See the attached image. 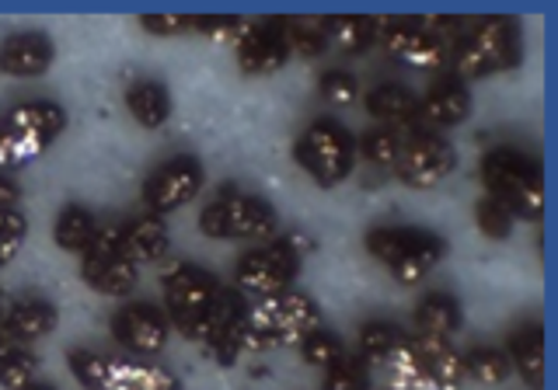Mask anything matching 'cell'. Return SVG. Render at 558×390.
<instances>
[{
  "mask_svg": "<svg viewBox=\"0 0 558 390\" xmlns=\"http://www.w3.org/2000/svg\"><path fill=\"white\" fill-rule=\"evenodd\" d=\"M314 252V241L296 234H279L266 247H255V252H244L238 258L234 269V290L248 300H272L279 293L293 290V279L301 276L304 255Z\"/></svg>",
  "mask_w": 558,
  "mask_h": 390,
  "instance_id": "obj_1",
  "label": "cell"
},
{
  "mask_svg": "<svg viewBox=\"0 0 558 390\" xmlns=\"http://www.w3.org/2000/svg\"><path fill=\"white\" fill-rule=\"evenodd\" d=\"M482 185L488 199L510 209L513 220L541 223L545 217V179L523 150L496 147L482 161Z\"/></svg>",
  "mask_w": 558,
  "mask_h": 390,
  "instance_id": "obj_2",
  "label": "cell"
},
{
  "mask_svg": "<svg viewBox=\"0 0 558 390\" xmlns=\"http://www.w3.org/2000/svg\"><path fill=\"white\" fill-rule=\"evenodd\" d=\"M450 60H453V70H458L453 77L464 84L517 70L523 60L520 28L510 17H482V22H475L461 35V42L453 46Z\"/></svg>",
  "mask_w": 558,
  "mask_h": 390,
  "instance_id": "obj_3",
  "label": "cell"
},
{
  "mask_svg": "<svg viewBox=\"0 0 558 390\" xmlns=\"http://www.w3.org/2000/svg\"><path fill=\"white\" fill-rule=\"evenodd\" d=\"M366 252H371L384 269H388L401 287L423 282L447 255V241L433 230L418 227H374L366 234Z\"/></svg>",
  "mask_w": 558,
  "mask_h": 390,
  "instance_id": "obj_4",
  "label": "cell"
},
{
  "mask_svg": "<svg viewBox=\"0 0 558 390\" xmlns=\"http://www.w3.org/2000/svg\"><path fill=\"white\" fill-rule=\"evenodd\" d=\"M293 157L318 188H336L356 168V136L336 119H314L296 136Z\"/></svg>",
  "mask_w": 558,
  "mask_h": 390,
  "instance_id": "obj_5",
  "label": "cell"
},
{
  "mask_svg": "<svg viewBox=\"0 0 558 390\" xmlns=\"http://www.w3.org/2000/svg\"><path fill=\"white\" fill-rule=\"evenodd\" d=\"M199 230L214 241H272L279 237L276 209L252 192H220L199 212Z\"/></svg>",
  "mask_w": 558,
  "mask_h": 390,
  "instance_id": "obj_6",
  "label": "cell"
},
{
  "mask_svg": "<svg viewBox=\"0 0 558 390\" xmlns=\"http://www.w3.org/2000/svg\"><path fill=\"white\" fill-rule=\"evenodd\" d=\"M70 374L84 390H182V380L165 366L116 359L92 349H70Z\"/></svg>",
  "mask_w": 558,
  "mask_h": 390,
  "instance_id": "obj_7",
  "label": "cell"
},
{
  "mask_svg": "<svg viewBox=\"0 0 558 390\" xmlns=\"http://www.w3.org/2000/svg\"><path fill=\"white\" fill-rule=\"evenodd\" d=\"M453 168H458V150L447 136L429 133V130H415L401 139V154L395 161V179L405 188H436L444 185Z\"/></svg>",
  "mask_w": 558,
  "mask_h": 390,
  "instance_id": "obj_8",
  "label": "cell"
},
{
  "mask_svg": "<svg viewBox=\"0 0 558 390\" xmlns=\"http://www.w3.org/2000/svg\"><path fill=\"white\" fill-rule=\"evenodd\" d=\"M248 325L279 345H296L307 331L322 328V310L307 293L287 290L272 300H255L248 304Z\"/></svg>",
  "mask_w": 558,
  "mask_h": 390,
  "instance_id": "obj_9",
  "label": "cell"
},
{
  "mask_svg": "<svg viewBox=\"0 0 558 390\" xmlns=\"http://www.w3.org/2000/svg\"><path fill=\"white\" fill-rule=\"evenodd\" d=\"M206 185V171L199 164V157L192 154H179L168 157L165 164H157L154 174L144 185V206L154 217H168V212H179L182 206H189Z\"/></svg>",
  "mask_w": 558,
  "mask_h": 390,
  "instance_id": "obj_10",
  "label": "cell"
},
{
  "mask_svg": "<svg viewBox=\"0 0 558 390\" xmlns=\"http://www.w3.org/2000/svg\"><path fill=\"white\" fill-rule=\"evenodd\" d=\"M220 279L214 272L199 269L192 261H174L161 276V296H165V317L179 321V317L203 314L217 304L220 296Z\"/></svg>",
  "mask_w": 558,
  "mask_h": 390,
  "instance_id": "obj_11",
  "label": "cell"
},
{
  "mask_svg": "<svg viewBox=\"0 0 558 390\" xmlns=\"http://www.w3.org/2000/svg\"><path fill=\"white\" fill-rule=\"evenodd\" d=\"M112 334L116 342L136 359H154L168 349L171 325L161 307L154 304H126L112 317Z\"/></svg>",
  "mask_w": 558,
  "mask_h": 390,
  "instance_id": "obj_12",
  "label": "cell"
},
{
  "mask_svg": "<svg viewBox=\"0 0 558 390\" xmlns=\"http://www.w3.org/2000/svg\"><path fill=\"white\" fill-rule=\"evenodd\" d=\"M377 35H380L384 49H388L398 63H405L412 70H436V66H444L450 57V49L440 35L429 32V28L409 25V22H384L377 28Z\"/></svg>",
  "mask_w": 558,
  "mask_h": 390,
  "instance_id": "obj_13",
  "label": "cell"
},
{
  "mask_svg": "<svg viewBox=\"0 0 558 390\" xmlns=\"http://www.w3.org/2000/svg\"><path fill=\"white\" fill-rule=\"evenodd\" d=\"M234 57L244 77H272L290 63V49L283 42L279 22H258L241 32V39L234 42Z\"/></svg>",
  "mask_w": 558,
  "mask_h": 390,
  "instance_id": "obj_14",
  "label": "cell"
},
{
  "mask_svg": "<svg viewBox=\"0 0 558 390\" xmlns=\"http://www.w3.org/2000/svg\"><path fill=\"white\" fill-rule=\"evenodd\" d=\"M471 115V87L458 77L436 81L426 98L418 101V126L429 133H447Z\"/></svg>",
  "mask_w": 558,
  "mask_h": 390,
  "instance_id": "obj_15",
  "label": "cell"
},
{
  "mask_svg": "<svg viewBox=\"0 0 558 390\" xmlns=\"http://www.w3.org/2000/svg\"><path fill=\"white\" fill-rule=\"evenodd\" d=\"M57 63V46L43 32H17L0 42V74L8 77H43Z\"/></svg>",
  "mask_w": 558,
  "mask_h": 390,
  "instance_id": "obj_16",
  "label": "cell"
},
{
  "mask_svg": "<svg viewBox=\"0 0 558 390\" xmlns=\"http://www.w3.org/2000/svg\"><path fill=\"white\" fill-rule=\"evenodd\" d=\"M363 105L377 122H384V130H395L398 136L423 130L418 126V98L401 84L384 81V84L371 87V92L363 95Z\"/></svg>",
  "mask_w": 558,
  "mask_h": 390,
  "instance_id": "obj_17",
  "label": "cell"
},
{
  "mask_svg": "<svg viewBox=\"0 0 558 390\" xmlns=\"http://www.w3.org/2000/svg\"><path fill=\"white\" fill-rule=\"evenodd\" d=\"M60 325V310L57 304H49L46 296H22L17 304L4 310V334L14 345H32L43 342L46 334H52Z\"/></svg>",
  "mask_w": 558,
  "mask_h": 390,
  "instance_id": "obj_18",
  "label": "cell"
},
{
  "mask_svg": "<svg viewBox=\"0 0 558 390\" xmlns=\"http://www.w3.org/2000/svg\"><path fill=\"white\" fill-rule=\"evenodd\" d=\"M81 279L95 293L122 300L136 290L140 282V265H133L126 255H81Z\"/></svg>",
  "mask_w": 558,
  "mask_h": 390,
  "instance_id": "obj_19",
  "label": "cell"
},
{
  "mask_svg": "<svg viewBox=\"0 0 558 390\" xmlns=\"http://www.w3.org/2000/svg\"><path fill=\"white\" fill-rule=\"evenodd\" d=\"M171 252V234L168 223L154 212H136V217L122 220V255L133 265H150L161 261Z\"/></svg>",
  "mask_w": 558,
  "mask_h": 390,
  "instance_id": "obj_20",
  "label": "cell"
},
{
  "mask_svg": "<svg viewBox=\"0 0 558 390\" xmlns=\"http://www.w3.org/2000/svg\"><path fill=\"white\" fill-rule=\"evenodd\" d=\"M506 356H510V366L523 387L545 390V331H541V321L517 328L510 334V345H506Z\"/></svg>",
  "mask_w": 558,
  "mask_h": 390,
  "instance_id": "obj_21",
  "label": "cell"
},
{
  "mask_svg": "<svg viewBox=\"0 0 558 390\" xmlns=\"http://www.w3.org/2000/svg\"><path fill=\"white\" fill-rule=\"evenodd\" d=\"M418 352H423L433 390H461L468 374H464V356L450 345V339H433V334H412Z\"/></svg>",
  "mask_w": 558,
  "mask_h": 390,
  "instance_id": "obj_22",
  "label": "cell"
},
{
  "mask_svg": "<svg viewBox=\"0 0 558 390\" xmlns=\"http://www.w3.org/2000/svg\"><path fill=\"white\" fill-rule=\"evenodd\" d=\"M126 112L133 115L136 126L144 130H161L171 119V95L161 81H133L126 87Z\"/></svg>",
  "mask_w": 558,
  "mask_h": 390,
  "instance_id": "obj_23",
  "label": "cell"
},
{
  "mask_svg": "<svg viewBox=\"0 0 558 390\" xmlns=\"http://www.w3.org/2000/svg\"><path fill=\"white\" fill-rule=\"evenodd\" d=\"M461 321H464V314H461V304L453 293L433 290L426 296H418V304H415V331L418 334L450 339V334L461 328Z\"/></svg>",
  "mask_w": 558,
  "mask_h": 390,
  "instance_id": "obj_24",
  "label": "cell"
},
{
  "mask_svg": "<svg viewBox=\"0 0 558 390\" xmlns=\"http://www.w3.org/2000/svg\"><path fill=\"white\" fill-rule=\"evenodd\" d=\"M8 122V126H17V130H28L35 136H43L49 139V144H57V139L63 136L66 130V112H63V105L57 101H22V105H14V109H8L4 115H0Z\"/></svg>",
  "mask_w": 558,
  "mask_h": 390,
  "instance_id": "obj_25",
  "label": "cell"
},
{
  "mask_svg": "<svg viewBox=\"0 0 558 390\" xmlns=\"http://www.w3.org/2000/svg\"><path fill=\"white\" fill-rule=\"evenodd\" d=\"M384 366H388V383L398 390H433L426 359H423V352H418L412 334H401V342L388 352Z\"/></svg>",
  "mask_w": 558,
  "mask_h": 390,
  "instance_id": "obj_26",
  "label": "cell"
},
{
  "mask_svg": "<svg viewBox=\"0 0 558 390\" xmlns=\"http://www.w3.org/2000/svg\"><path fill=\"white\" fill-rule=\"evenodd\" d=\"M98 230V220L92 209H84L77 203H70L60 209L57 223H52V241H57L60 252H70V255H84L87 247H92V237Z\"/></svg>",
  "mask_w": 558,
  "mask_h": 390,
  "instance_id": "obj_27",
  "label": "cell"
},
{
  "mask_svg": "<svg viewBox=\"0 0 558 390\" xmlns=\"http://www.w3.org/2000/svg\"><path fill=\"white\" fill-rule=\"evenodd\" d=\"M49 147H52L49 139L35 136L28 130L8 126V122L0 119V174L14 168H28L32 161H39Z\"/></svg>",
  "mask_w": 558,
  "mask_h": 390,
  "instance_id": "obj_28",
  "label": "cell"
},
{
  "mask_svg": "<svg viewBox=\"0 0 558 390\" xmlns=\"http://www.w3.org/2000/svg\"><path fill=\"white\" fill-rule=\"evenodd\" d=\"M279 32H283V42L290 49V57L314 63L328 52V32L322 22H304V17H293V22H279Z\"/></svg>",
  "mask_w": 558,
  "mask_h": 390,
  "instance_id": "obj_29",
  "label": "cell"
},
{
  "mask_svg": "<svg viewBox=\"0 0 558 390\" xmlns=\"http://www.w3.org/2000/svg\"><path fill=\"white\" fill-rule=\"evenodd\" d=\"M325 32H328V42H336L342 52H363L377 42V22L371 17H325Z\"/></svg>",
  "mask_w": 558,
  "mask_h": 390,
  "instance_id": "obj_30",
  "label": "cell"
},
{
  "mask_svg": "<svg viewBox=\"0 0 558 390\" xmlns=\"http://www.w3.org/2000/svg\"><path fill=\"white\" fill-rule=\"evenodd\" d=\"M464 374L478 383H488V387H499L513 377V366H510V356H506V349H496V345H478L471 349L464 356Z\"/></svg>",
  "mask_w": 558,
  "mask_h": 390,
  "instance_id": "obj_31",
  "label": "cell"
},
{
  "mask_svg": "<svg viewBox=\"0 0 558 390\" xmlns=\"http://www.w3.org/2000/svg\"><path fill=\"white\" fill-rule=\"evenodd\" d=\"M296 352H301V359L314 369H328V366H336L342 356H345V349L339 342V334L336 331H328V328H314L307 331L301 342H296Z\"/></svg>",
  "mask_w": 558,
  "mask_h": 390,
  "instance_id": "obj_32",
  "label": "cell"
},
{
  "mask_svg": "<svg viewBox=\"0 0 558 390\" xmlns=\"http://www.w3.org/2000/svg\"><path fill=\"white\" fill-rule=\"evenodd\" d=\"M401 139L405 136H398L395 130H384V126L371 130V133L356 136V157L363 154V161L374 168H395L398 154H401Z\"/></svg>",
  "mask_w": 558,
  "mask_h": 390,
  "instance_id": "obj_33",
  "label": "cell"
},
{
  "mask_svg": "<svg viewBox=\"0 0 558 390\" xmlns=\"http://www.w3.org/2000/svg\"><path fill=\"white\" fill-rule=\"evenodd\" d=\"M39 377V359L28 349H11L0 356V387L4 390H28Z\"/></svg>",
  "mask_w": 558,
  "mask_h": 390,
  "instance_id": "obj_34",
  "label": "cell"
},
{
  "mask_svg": "<svg viewBox=\"0 0 558 390\" xmlns=\"http://www.w3.org/2000/svg\"><path fill=\"white\" fill-rule=\"evenodd\" d=\"M318 390H371V366L360 356H342L336 366L325 369Z\"/></svg>",
  "mask_w": 558,
  "mask_h": 390,
  "instance_id": "obj_35",
  "label": "cell"
},
{
  "mask_svg": "<svg viewBox=\"0 0 558 390\" xmlns=\"http://www.w3.org/2000/svg\"><path fill=\"white\" fill-rule=\"evenodd\" d=\"M401 342V331L391 321H366L360 328V359L384 363L388 352Z\"/></svg>",
  "mask_w": 558,
  "mask_h": 390,
  "instance_id": "obj_36",
  "label": "cell"
},
{
  "mask_svg": "<svg viewBox=\"0 0 558 390\" xmlns=\"http://www.w3.org/2000/svg\"><path fill=\"white\" fill-rule=\"evenodd\" d=\"M318 92L322 98L331 105V109H349V105H356L360 95H363V87L356 81V74H349V70H325L322 81H318Z\"/></svg>",
  "mask_w": 558,
  "mask_h": 390,
  "instance_id": "obj_37",
  "label": "cell"
},
{
  "mask_svg": "<svg viewBox=\"0 0 558 390\" xmlns=\"http://www.w3.org/2000/svg\"><path fill=\"white\" fill-rule=\"evenodd\" d=\"M28 237V217L22 209H0V265L17 258Z\"/></svg>",
  "mask_w": 558,
  "mask_h": 390,
  "instance_id": "obj_38",
  "label": "cell"
},
{
  "mask_svg": "<svg viewBox=\"0 0 558 390\" xmlns=\"http://www.w3.org/2000/svg\"><path fill=\"white\" fill-rule=\"evenodd\" d=\"M475 223H478V230L488 237V241H506L513 234V217H510V209L506 206H499L496 199H478V206H475Z\"/></svg>",
  "mask_w": 558,
  "mask_h": 390,
  "instance_id": "obj_39",
  "label": "cell"
},
{
  "mask_svg": "<svg viewBox=\"0 0 558 390\" xmlns=\"http://www.w3.org/2000/svg\"><path fill=\"white\" fill-rule=\"evenodd\" d=\"M140 28L150 32V35L196 32V14H144V17H140Z\"/></svg>",
  "mask_w": 558,
  "mask_h": 390,
  "instance_id": "obj_40",
  "label": "cell"
},
{
  "mask_svg": "<svg viewBox=\"0 0 558 390\" xmlns=\"http://www.w3.org/2000/svg\"><path fill=\"white\" fill-rule=\"evenodd\" d=\"M199 349H203V356L214 363L217 369H231L241 359V349H238V342L231 339V334H217V339H209Z\"/></svg>",
  "mask_w": 558,
  "mask_h": 390,
  "instance_id": "obj_41",
  "label": "cell"
},
{
  "mask_svg": "<svg viewBox=\"0 0 558 390\" xmlns=\"http://www.w3.org/2000/svg\"><path fill=\"white\" fill-rule=\"evenodd\" d=\"M122 252V223H98L92 247L84 255H119Z\"/></svg>",
  "mask_w": 558,
  "mask_h": 390,
  "instance_id": "obj_42",
  "label": "cell"
},
{
  "mask_svg": "<svg viewBox=\"0 0 558 390\" xmlns=\"http://www.w3.org/2000/svg\"><path fill=\"white\" fill-rule=\"evenodd\" d=\"M17 199H22L17 185L8 179V174H0V209H17Z\"/></svg>",
  "mask_w": 558,
  "mask_h": 390,
  "instance_id": "obj_43",
  "label": "cell"
},
{
  "mask_svg": "<svg viewBox=\"0 0 558 390\" xmlns=\"http://www.w3.org/2000/svg\"><path fill=\"white\" fill-rule=\"evenodd\" d=\"M14 349V342L4 334V328H0V356H4V352H11Z\"/></svg>",
  "mask_w": 558,
  "mask_h": 390,
  "instance_id": "obj_44",
  "label": "cell"
},
{
  "mask_svg": "<svg viewBox=\"0 0 558 390\" xmlns=\"http://www.w3.org/2000/svg\"><path fill=\"white\" fill-rule=\"evenodd\" d=\"M28 390H57V387H49V383H39V380H35V383H32Z\"/></svg>",
  "mask_w": 558,
  "mask_h": 390,
  "instance_id": "obj_45",
  "label": "cell"
},
{
  "mask_svg": "<svg viewBox=\"0 0 558 390\" xmlns=\"http://www.w3.org/2000/svg\"><path fill=\"white\" fill-rule=\"evenodd\" d=\"M4 310H8V304H4V293H0V325H4Z\"/></svg>",
  "mask_w": 558,
  "mask_h": 390,
  "instance_id": "obj_46",
  "label": "cell"
},
{
  "mask_svg": "<svg viewBox=\"0 0 558 390\" xmlns=\"http://www.w3.org/2000/svg\"><path fill=\"white\" fill-rule=\"evenodd\" d=\"M0 269H4V265H0Z\"/></svg>",
  "mask_w": 558,
  "mask_h": 390,
  "instance_id": "obj_47",
  "label": "cell"
}]
</instances>
